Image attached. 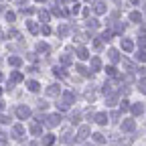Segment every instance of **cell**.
<instances>
[{
	"label": "cell",
	"instance_id": "30",
	"mask_svg": "<svg viewBox=\"0 0 146 146\" xmlns=\"http://www.w3.org/2000/svg\"><path fill=\"white\" fill-rule=\"evenodd\" d=\"M112 36H114V33H112V31H106V33L102 35V39H104V41H112Z\"/></svg>",
	"mask_w": 146,
	"mask_h": 146
},
{
	"label": "cell",
	"instance_id": "8",
	"mask_svg": "<svg viewBox=\"0 0 146 146\" xmlns=\"http://www.w3.org/2000/svg\"><path fill=\"white\" fill-rule=\"evenodd\" d=\"M59 91H61L59 85H49L47 87V96H59Z\"/></svg>",
	"mask_w": 146,
	"mask_h": 146
},
{
	"label": "cell",
	"instance_id": "47",
	"mask_svg": "<svg viewBox=\"0 0 146 146\" xmlns=\"http://www.w3.org/2000/svg\"><path fill=\"white\" fill-rule=\"evenodd\" d=\"M8 36H18V31H14V29H10V31H8Z\"/></svg>",
	"mask_w": 146,
	"mask_h": 146
},
{
	"label": "cell",
	"instance_id": "2",
	"mask_svg": "<svg viewBox=\"0 0 146 146\" xmlns=\"http://www.w3.org/2000/svg\"><path fill=\"white\" fill-rule=\"evenodd\" d=\"M59 122H61V116H59V114H53V116H49V118H47V122H45V124H47L49 128H55V126H59Z\"/></svg>",
	"mask_w": 146,
	"mask_h": 146
},
{
	"label": "cell",
	"instance_id": "51",
	"mask_svg": "<svg viewBox=\"0 0 146 146\" xmlns=\"http://www.w3.org/2000/svg\"><path fill=\"white\" fill-rule=\"evenodd\" d=\"M2 108H4V102H2V100H0V110H2Z\"/></svg>",
	"mask_w": 146,
	"mask_h": 146
},
{
	"label": "cell",
	"instance_id": "17",
	"mask_svg": "<svg viewBox=\"0 0 146 146\" xmlns=\"http://www.w3.org/2000/svg\"><path fill=\"white\" fill-rule=\"evenodd\" d=\"M96 122L104 126V124H108V116L106 114H96Z\"/></svg>",
	"mask_w": 146,
	"mask_h": 146
},
{
	"label": "cell",
	"instance_id": "22",
	"mask_svg": "<svg viewBox=\"0 0 146 146\" xmlns=\"http://www.w3.org/2000/svg\"><path fill=\"white\" fill-rule=\"evenodd\" d=\"M53 73H55V75H57V77H65V75H67L63 67H55V69H53Z\"/></svg>",
	"mask_w": 146,
	"mask_h": 146
},
{
	"label": "cell",
	"instance_id": "32",
	"mask_svg": "<svg viewBox=\"0 0 146 146\" xmlns=\"http://www.w3.org/2000/svg\"><path fill=\"white\" fill-rule=\"evenodd\" d=\"M136 59L144 63V61H146V53H144V51H138V53H136Z\"/></svg>",
	"mask_w": 146,
	"mask_h": 146
},
{
	"label": "cell",
	"instance_id": "55",
	"mask_svg": "<svg viewBox=\"0 0 146 146\" xmlns=\"http://www.w3.org/2000/svg\"><path fill=\"white\" fill-rule=\"evenodd\" d=\"M83 146H91V144H83Z\"/></svg>",
	"mask_w": 146,
	"mask_h": 146
},
{
	"label": "cell",
	"instance_id": "12",
	"mask_svg": "<svg viewBox=\"0 0 146 146\" xmlns=\"http://www.w3.org/2000/svg\"><path fill=\"white\" fill-rule=\"evenodd\" d=\"M100 67H102V61H100L98 57H94V59H91V73H94V71H100Z\"/></svg>",
	"mask_w": 146,
	"mask_h": 146
},
{
	"label": "cell",
	"instance_id": "9",
	"mask_svg": "<svg viewBox=\"0 0 146 146\" xmlns=\"http://www.w3.org/2000/svg\"><path fill=\"white\" fill-rule=\"evenodd\" d=\"M18 81H23V73H18V71H14L12 75H10V81H8V83L12 85V83H18Z\"/></svg>",
	"mask_w": 146,
	"mask_h": 146
},
{
	"label": "cell",
	"instance_id": "29",
	"mask_svg": "<svg viewBox=\"0 0 146 146\" xmlns=\"http://www.w3.org/2000/svg\"><path fill=\"white\" fill-rule=\"evenodd\" d=\"M39 16H41V23H49V12L41 10V12H39Z\"/></svg>",
	"mask_w": 146,
	"mask_h": 146
},
{
	"label": "cell",
	"instance_id": "21",
	"mask_svg": "<svg viewBox=\"0 0 146 146\" xmlns=\"http://www.w3.org/2000/svg\"><path fill=\"white\" fill-rule=\"evenodd\" d=\"M27 87H29L31 91H39V87H41V85L36 83V81H27Z\"/></svg>",
	"mask_w": 146,
	"mask_h": 146
},
{
	"label": "cell",
	"instance_id": "20",
	"mask_svg": "<svg viewBox=\"0 0 146 146\" xmlns=\"http://www.w3.org/2000/svg\"><path fill=\"white\" fill-rule=\"evenodd\" d=\"M94 142L104 144V142H106V136H104V134H100V132H96V134H94Z\"/></svg>",
	"mask_w": 146,
	"mask_h": 146
},
{
	"label": "cell",
	"instance_id": "18",
	"mask_svg": "<svg viewBox=\"0 0 146 146\" xmlns=\"http://www.w3.org/2000/svg\"><path fill=\"white\" fill-rule=\"evenodd\" d=\"M27 27H29V31H31L33 35H36V33H39V27H36L33 21H27Z\"/></svg>",
	"mask_w": 146,
	"mask_h": 146
},
{
	"label": "cell",
	"instance_id": "46",
	"mask_svg": "<svg viewBox=\"0 0 146 146\" xmlns=\"http://www.w3.org/2000/svg\"><path fill=\"white\" fill-rule=\"evenodd\" d=\"M140 91H142V94H146V79L140 81Z\"/></svg>",
	"mask_w": 146,
	"mask_h": 146
},
{
	"label": "cell",
	"instance_id": "41",
	"mask_svg": "<svg viewBox=\"0 0 146 146\" xmlns=\"http://www.w3.org/2000/svg\"><path fill=\"white\" fill-rule=\"evenodd\" d=\"M138 75H140L142 79H146V67H140V69H138Z\"/></svg>",
	"mask_w": 146,
	"mask_h": 146
},
{
	"label": "cell",
	"instance_id": "11",
	"mask_svg": "<svg viewBox=\"0 0 146 146\" xmlns=\"http://www.w3.org/2000/svg\"><path fill=\"white\" fill-rule=\"evenodd\" d=\"M61 140H63V142H65V144H73V142H75V136H73V134H71V132H65V134H63V138H61Z\"/></svg>",
	"mask_w": 146,
	"mask_h": 146
},
{
	"label": "cell",
	"instance_id": "24",
	"mask_svg": "<svg viewBox=\"0 0 146 146\" xmlns=\"http://www.w3.org/2000/svg\"><path fill=\"white\" fill-rule=\"evenodd\" d=\"M130 21H134V23H142V14H140V12H132V14H130Z\"/></svg>",
	"mask_w": 146,
	"mask_h": 146
},
{
	"label": "cell",
	"instance_id": "57",
	"mask_svg": "<svg viewBox=\"0 0 146 146\" xmlns=\"http://www.w3.org/2000/svg\"><path fill=\"white\" fill-rule=\"evenodd\" d=\"M0 79H2V73H0Z\"/></svg>",
	"mask_w": 146,
	"mask_h": 146
},
{
	"label": "cell",
	"instance_id": "37",
	"mask_svg": "<svg viewBox=\"0 0 146 146\" xmlns=\"http://www.w3.org/2000/svg\"><path fill=\"white\" fill-rule=\"evenodd\" d=\"M79 118H81V114H79V112H75V114L71 116V122H73V124H79Z\"/></svg>",
	"mask_w": 146,
	"mask_h": 146
},
{
	"label": "cell",
	"instance_id": "10",
	"mask_svg": "<svg viewBox=\"0 0 146 146\" xmlns=\"http://www.w3.org/2000/svg\"><path fill=\"white\" fill-rule=\"evenodd\" d=\"M49 51H51V49H49L47 43H36V53H45V55H47Z\"/></svg>",
	"mask_w": 146,
	"mask_h": 146
},
{
	"label": "cell",
	"instance_id": "53",
	"mask_svg": "<svg viewBox=\"0 0 146 146\" xmlns=\"http://www.w3.org/2000/svg\"><path fill=\"white\" fill-rule=\"evenodd\" d=\"M2 10H4V6H2V4H0V14H2Z\"/></svg>",
	"mask_w": 146,
	"mask_h": 146
},
{
	"label": "cell",
	"instance_id": "45",
	"mask_svg": "<svg viewBox=\"0 0 146 146\" xmlns=\"http://www.w3.org/2000/svg\"><path fill=\"white\" fill-rule=\"evenodd\" d=\"M122 144H124V146H130V144H132V138H122Z\"/></svg>",
	"mask_w": 146,
	"mask_h": 146
},
{
	"label": "cell",
	"instance_id": "54",
	"mask_svg": "<svg viewBox=\"0 0 146 146\" xmlns=\"http://www.w3.org/2000/svg\"><path fill=\"white\" fill-rule=\"evenodd\" d=\"M36 2H45V0H36Z\"/></svg>",
	"mask_w": 146,
	"mask_h": 146
},
{
	"label": "cell",
	"instance_id": "31",
	"mask_svg": "<svg viewBox=\"0 0 146 146\" xmlns=\"http://www.w3.org/2000/svg\"><path fill=\"white\" fill-rule=\"evenodd\" d=\"M124 29H126V25H124V23H116V27H114V31H116V33H124Z\"/></svg>",
	"mask_w": 146,
	"mask_h": 146
},
{
	"label": "cell",
	"instance_id": "13",
	"mask_svg": "<svg viewBox=\"0 0 146 146\" xmlns=\"http://www.w3.org/2000/svg\"><path fill=\"white\" fill-rule=\"evenodd\" d=\"M77 57H79V59H87V57H89V53H87L85 47H77Z\"/></svg>",
	"mask_w": 146,
	"mask_h": 146
},
{
	"label": "cell",
	"instance_id": "50",
	"mask_svg": "<svg viewBox=\"0 0 146 146\" xmlns=\"http://www.w3.org/2000/svg\"><path fill=\"white\" fill-rule=\"evenodd\" d=\"M14 2H16V4H25V2H27V0H14Z\"/></svg>",
	"mask_w": 146,
	"mask_h": 146
},
{
	"label": "cell",
	"instance_id": "15",
	"mask_svg": "<svg viewBox=\"0 0 146 146\" xmlns=\"http://www.w3.org/2000/svg\"><path fill=\"white\" fill-rule=\"evenodd\" d=\"M8 63H10L12 67H21V65H23V59H21V57H8Z\"/></svg>",
	"mask_w": 146,
	"mask_h": 146
},
{
	"label": "cell",
	"instance_id": "7",
	"mask_svg": "<svg viewBox=\"0 0 146 146\" xmlns=\"http://www.w3.org/2000/svg\"><path fill=\"white\" fill-rule=\"evenodd\" d=\"M122 49H124L126 53H130V51L134 49V43H132V41H128V39H122Z\"/></svg>",
	"mask_w": 146,
	"mask_h": 146
},
{
	"label": "cell",
	"instance_id": "14",
	"mask_svg": "<svg viewBox=\"0 0 146 146\" xmlns=\"http://www.w3.org/2000/svg\"><path fill=\"white\" fill-rule=\"evenodd\" d=\"M142 112H144V106H142V104H134V106H132V114H134V116H140Z\"/></svg>",
	"mask_w": 146,
	"mask_h": 146
},
{
	"label": "cell",
	"instance_id": "35",
	"mask_svg": "<svg viewBox=\"0 0 146 146\" xmlns=\"http://www.w3.org/2000/svg\"><path fill=\"white\" fill-rule=\"evenodd\" d=\"M57 35H59V36H65V35H67V27H65V25L59 27V29H57Z\"/></svg>",
	"mask_w": 146,
	"mask_h": 146
},
{
	"label": "cell",
	"instance_id": "44",
	"mask_svg": "<svg viewBox=\"0 0 146 146\" xmlns=\"http://www.w3.org/2000/svg\"><path fill=\"white\" fill-rule=\"evenodd\" d=\"M8 122H10V118H6V116L0 114V124H8Z\"/></svg>",
	"mask_w": 146,
	"mask_h": 146
},
{
	"label": "cell",
	"instance_id": "1",
	"mask_svg": "<svg viewBox=\"0 0 146 146\" xmlns=\"http://www.w3.org/2000/svg\"><path fill=\"white\" fill-rule=\"evenodd\" d=\"M16 116L21 118V120H27V118H31V110L27 106H18L16 108Z\"/></svg>",
	"mask_w": 146,
	"mask_h": 146
},
{
	"label": "cell",
	"instance_id": "52",
	"mask_svg": "<svg viewBox=\"0 0 146 146\" xmlns=\"http://www.w3.org/2000/svg\"><path fill=\"white\" fill-rule=\"evenodd\" d=\"M0 146H6V140H2V142H0Z\"/></svg>",
	"mask_w": 146,
	"mask_h": 146
},
{
	"label": "cell",
	"instance_id": "38",
	"mask_svg": "<svg viewBox=\"0 0 146 146\" xmlns=\"http://www.w3.org/2000/svg\"><path fill=\"white\" fill-rule=\"evenodd\" d=\"M75 69H77V71H79V73H81V75H89V71H87V69H85V67H83V65H77V67H75Z\"/></svg>",
	"mask_w": 146,
	"mask_h": 146
},
{
	"label": "cell",
	"instance_id": "16",
	"mask_svg": "<svg viewBox=\"0 0 146 146\" xmlns=\"http://www.w3.org/2000/svg\"><path fill=\"white\" fill-rule=\"evenodd\" d=\"M108 55H110V59H112L114 63H118V61H120V55H118V51H116V49H110V51H108Z\"/></svg>",
	"mask_w": 146,
	"mask_h": 146
},
{
	"label": "cell",
	"instance_id": "34",
	"mask_svg": "<svg viewBox=\"0 0 146 146\" xmlns=\"http://www.w3.org/2000/svg\"><path fill=\"white\" fill-rule=\"evenodd\" d=\"M85 100L87 102H94L96 100V94H94V91H85Z\"/></svg>",
	"mask_w": 146,
	"mask_h": 146
},
{
	"label": "cell",
	"instance_id": "23",
	"mask_svg": "<svg viewBox=\"0 0 146 146\" xmlns=\"http://www.w3.org/2000/svg\"><path fill=\"white\" fill-rule=\"evenodd\" d=\"M53 142H55V136H53V134H47V136L43 138V144H47V146H51Z\"/></svg>",
	"mask_w": 146,
	"mask_h": 146
},
{
	"label": "cell",
	"instance_id": "5",
	"mask_svg": "<svg viewBox=\"0 0 146 146\" xmlns=\"http://www.w3.org/2000/svg\"><path fill=\"white\" fill-rule=\"evenodd\" d=\"M87 136H89V128H87V126H81V128H79V132H77V140L83 142Z\"/></svg>",
	"mask_w": 146,
	"mask_h": 146
},
{
	"label": "cell",
	"instance_id": "3",
	"mask_svg": "<svg viewBox=\"0 0 146 146\" xmlns=\"http://www.w3.org/2000/svg\"><path fill=\"white\" fill-rule=\"evenodd\" d=\"M23 134H25V128H23L21 124H16V126L12 128V138H16V140H21V138H23Z\"/></svg>",
	"mask_w": 146,
	"mask_h": 146
},
{
	"label": "cell",
	"instance_id": "19",
	"mask_svg": "<svg viewBox=\"0 0 146 146\" xmlns=\"http://www.w3.org/2000/svg\"><path fill=\"white\" fill-rule=\"evenodd\" d=\"M100 27V23L96 21V18H89V21H87V29H91V31H96Z\"/></svg>",
	"mask_w": 146,
	"mask_h": 146
},
{
	"label": "cell",
	"instance_id": "4",
	"mask_svg": "<svg viewBox=\"0 0 146 146\" xmlns=\"http://www.w3.org/2000/svg\"><path fill=\"white\" fill-rule=\"evenodd\" d=\"M73 102H75V94H71V91H65V94H63V102H61V104H65V106L69 108Z\"/></svg>",
	"mask_w": 146,
	"mask_h": 146
},
{
	"label": "cell",
	"instance_id": "49",
	"mask_svg": "<svg viewBox=\"0 0 146 146\" xmlns=\"http://www.w3.org/2000/svg\"><path fill=\"white\" fill-rule=\"evenodd\" d=\"M49 33H51V29H49V27L45 25V27H43V35H49Z\"/></svg>",
	"mask_w": 146,
	"mask_h": 146
},
{
	"label": "cell",
	"instance_id": "42",
	"mask_svg": "<svg viewBox=\"0 0 146 146\" xmlns=\"http://www.w3.org/2000/svg\"><path fill=\"white\" fill-rule=\"evenodd\" d=\"M35 12V8H23L21 10V14H33Z\"/></svg>",
	"mask_w": 146,
	"mask_h": 146
},
{
	"label": "cell",
	"instance_id": "33",
	"mask_svg": "<svg viewBox=\"0 0 146 146\" xmlns=\"http://www.w3.org/2000/svg\"><path fill=\"white\" fill-rule=\"evenodd\" d=\"M138 47H140V51H142V49L146 47V36H144V35H142L140 39H138Z\"/></svg>",
	"mask_w": 146,
	"mask_h": 146
},
{
	"label": "cell",
	"instance_id": "39",
	"mask_svg": "<svg viewBox=\"0 0 146 146\" xmlns=\"http://www.w3.org/2000/svg\"><path fill=\"white\" fill-rule=\"evenodd\" d=\"M14 18H16L14 12H6V21H8V23H14Z\"/></svg>",
	"mask_w": 146,
	"mask_h": 146
},
{
	"label": "cell",
	"instance_id": "27",
	"mask_svg": "<svg viewBox=\"0 0 146 146\" xmlns=\"http://www.w3.org/2000/svg\"><path fill=\"white\" fill-rule=\"evenodd\" d=\"M106 73H108L110 77H118V71H116V67H108V69H106Z\"/></svg>",
	"mask_w": 146,
	"mask_h": 146
},
{
	"label": "cell",
	"instance_id": "48",
	"mask_svg": "<svg viewBox=\"0 0 146 146\" xmlns=\"http://www.w3.org/2000/svg\"><path fill=\"white\" fill-rule=\"evenodd\" d=\"M94 47H96V49H102V41L96 39V41H94Z\"/></svg>",
	"mask_w": 146,
	"mask_h": 146
},
{
	"label": "cell",
	"instance_id": "25",
	"mask_svg": "<svg viewBox=\"0 0 146 146\" xmlns=\"http://www.w3.org/2000/svg\"><path fill=\"white\" fill-rule=\"evenodd\" d=\"M31 132H33L35 136H39V134H41V126H39V124H31Z\"/></svg>",
	"mask_w": 146,
	"mask_h": 146
},
{
	"label": "cell",
	"instance_id": "43",
	"mask_svg": "<svg viewBox=\"0 0 146 146\" xmlns=\"http://www.w3.org/2000/svg\"><path fill=\"white\" fill-rule=\"evenodd\" d=\"M53 14H55V16H61V14H63V10H61V8H57V6H55V8H53Z\"/></svg>",
	"mask_w": 146,
	"mask_h": 146
},
{
	"label": "cell",
	"instance_id": "40",
	"mask_svg": "<svg viewBox=\"0 0 146 146\" xmlns=\"http://www.w3.org/2000/svg\"><path fill=\"white\" fill-rule=\"evenodd\" d=\"M61 63H63V65H69V63H71V57H69V55H63V57H61Z\"/></svg>",
	"mask_w": 146,
	"mask_h": 146
},
{
	"label": "cell",
	"instance_id": "36",
	"mask_svg": "<svg viewBox=\"0 0 146 146\" xmlns=\"http://www.w3.org/2000/svg\"><path fill=\"white\" fill-rule=\"evenodd\" d=\"M116 102H118V96H110L108 98V106H116Z\"/></svg>",
	"mask_w": 146,
	"mask_h": 146
},
{
	"label": "cell",
	"instance_id": "26",
	"mask_svg": "<svg viewBox=\"0 0 146 146\" xmlns=\"http://www.w3.org/2000/svg\"><path fill=\"white\" fill-rule=\"evenodd\" d=\"M96 12H98V14H104V12H106V4H104V2H98V4H96Z\"/></svg>",
	"mask_w": 146,
	"mask_h": 146
},
{
	"label": "cell",
	"instance_id": "28",
	"mask_svg": "<svg viewBox=\"0 0 146 146\" xmlns=\"http://www.w3.org/2000/svg\"><path fill=\"white\" fill-rule=\"evenodd\" d=\"M120 110H122V112H128V110H130V102H120Z\"/></svg>",
	"mask_w": 146,
	"mask_h": 146
},
{
	"label": "cell",
	"instance_id": "58",
	"mask_svg": "<svg viewBox=\"0 0 146 146\" xmlns=\"http://www.w3.org/2000/svg\"><path fill=\"white\" fill-rule=\"evenodd\" d=\"M0 94H2V89H0Z\"/></svg>",
	"mask_w": 146,
	"mask_h": 146
},
{
	"label": "cell",
	"instance_id": "6",
	"mask_svg": "<svg viewBox=\"0 0 146 146\" xmlns=\"http://www.w3.org/2000/svg\"><path fill=\"white\" fill-rule=\"evenodd\" d=\"M134 128H136V122H134V120H126V122L122 124V130H126V132H132Z\"/></svg>",
	"mask_w": 146,
	"mask_h": 146
},
{
	"label": "cell",
	"instance_id": "56",
	"mask_svg": "<svg viewBox=\"0 0 146 146\" xmlns=\"http://www.w3.org/2000/svg\"><path fill=\"white\" fill-rule=\"evenodd\" d=\"M87 2H94V0H87Z\"/></svg>",
	"mask_w": 146,
	"mask_h": 146
}]
</instances>
